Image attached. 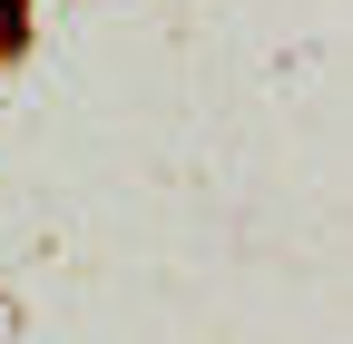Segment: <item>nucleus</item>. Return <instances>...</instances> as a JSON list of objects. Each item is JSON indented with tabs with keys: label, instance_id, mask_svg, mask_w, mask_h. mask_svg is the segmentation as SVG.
I'll use <instances>...</instances> for the list:
<instances>
[]
</instances>
